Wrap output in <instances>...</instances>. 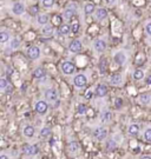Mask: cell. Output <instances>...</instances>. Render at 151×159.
Instances as JSON below:
<instances>
[{"label":"cell","mask_w":151,"mask_h":159,"mask_svg":"<svg viewBox=\"0 0 151 159\" xmlns=\"http://www.w3.org/2000/svg\"><path fill=\"white\" fill-rule=\"evenodd\" d=\"M51 134V129L50 127H44V129H41V131H40V136L41 137H48Z\"/></svg>","instance_id":"4316f807"},{"label":"cell","mask_w":151,"mask_h":159,"mask_svg":"<svg viewBox=\"0 0 151 159\" xmlns=\"http://www.w3.org/2000/svg\"><path fill=\"white\" fill-rule=\"evenodd\" d=\"M48 22V15L47 14H41L38 17V24L40 25H46Z\"/></svg>","instance_id":"7402d4cb"},{"label":"cell","mask_w":151,"mask_h":159,"mask_svg":"<svg viewBox=\"0 0 151 159\" xmlns=\"http://www.w3.org/2000/svg\"><path fill=\"white\" fill-rule=\"evenodd\" d=\"M73 14H74V11H73L72 8H66V9L64 11L63 17H64V19H65V20H70V19H72Z\"/></svg>","instance_id":"ffe728a7"},{"label":"cell","mask_w":151,"mask_h":159,"mask_svg":"<svg viewBox=\"0 0 151 159\" xmlns=\"http://www.w3.org/2000/svg\"><path fill=\"white\" fill-rule=\"evenodd\" d=\"M33 76H34V78H37V79H41V78H44V77L46 76V73H45V70H44V69L38 67V69L34 70Z\"/></svg>","instance_id":"2e32d148"},{"label":"cell","mask_w":151,"mask_h":159,"mask_svg":"<svg viewBox=\"0 0 151 159\" xmlns=\"http://www.w3.org/2000/svg\"><path fill=\"white\" fill-rule=\"evenodd\" d=\"M27 57L32 60H35L40 57V48L38 46H31L27 50Z\"/></svg>","instance_id":"277c9868"},{"label":"cell","mask_w":151,"mask_h":159,"mask_svg":"<svg viewBox=\"0 0 151 159\" xmlns=\"http://www.w3.org/2000/svg\"><path fill=\"white\" fill-rule=\"evenodd\" d=\"M7 86H8V82H7V80L4 79V78H1L0 79V90H6L7 88Z\"/></svg>","instance_id":"1f68e13d"},{"label":"cell","mask_w":151,"mask_h":159,"mask_svg":"<svg viewBox=\"0 0 151 159\" xmlns=\"http://www.w3.org/2000/svg\"><path fill=\"white\" fill-rule=\"evenodd\" d=\"M24 136L25 137H27V138H32L33 136H34V127L33 126H31V125H27V126H25L24 127Z\"/></svg>","instance_id":"4fadbf2b"},{"label":"cell","mask_w":151,"mask_h":159,"mask_svg":"<svg viewBox=\"0 0 151 159\" xmlns=\"http://www.w3.org/2000/svg\"><path fill=\"white\" fill-rule=\"evenodd\" d=\"M61 71L64 74H72L74 72V65L71 61H64L61 64Z\"/></svg>","instance_id":"8992f818"},{"label":"cell","mask_w":151,"mask_h":159,"mask_svg":"<svg viewBox=\"0 0 151 159\" xmlns=\"http://www.w3.org/2000/svg\"><path fill=\"white\" fill-rule=\"evenodd\" d=\"M82 48H83V44H82V41H80L79 39L72 40V41L70 43V45H69V50H70V52H72V53H79V52L82 51Z\"/></svg>","instance_id":"7a4b0ae2"},{"label":"cell","mask_w":151,"mask_h":159,"mask_svg":"<svg viewBox=\"0 0 151 159\" xmlns=\"http://www.w3.org/2000/svg\"><path fill=\"white\" fill-rule=\"evenodd\" d=\"M71 28H72V31H73L74 33H76V32H78V30H79V22H74V24L72 25V27H71Z\"/></svg>","instance_id":"e575fe53"},{"label":"cell","mask_w":151,"mask_h":159,"mask_svg":"<svg viewBox=\"0 0 151 159\" xmlns=\"http://www.w3.org/2000/svg\"><path fill=\"white\" fill-rule=\"evenodd\" d=\"M105 1H106L108 4H112V2H115L116 0H105Z\"/></svg>","instance_id":"ee69618b"},{"label":"cell","mask_w":151,"mask_h":159,"mask_svg":"<svg viewBox=\"0 0 151 159\" xmlns=\"http://www.w3.org/2000/svg\"><path fill=\"white\" fill-rule=\"evenodd\" d=\"M145 84H147V85H151V76H148V77H147Z\"/></svg>","instance_id":"ab89813d"},{"label":"cell","mask_w":151,"mask_h":159,"mask_svg":"<svg viewBox=\"0 0 151 159\" xmlns=\"http://www.w3.org/2000/svg\"><path fill=\"white\" fill-rule=\"evenodd\" d=\"M128 132H129L130 136H137L138 132H139V126L138 125H131V126H129Z\"/></svg>","instance_id":"44dd1931"},{"label":"cell","mask_w":151,"mask_h":159,"mask_svg":"<svg viewBox=\"0 0 151 159\" xmlns=\"http://www.w3.org/2000/svg\"><path fill=\"white\" fill-rule=\"evenodd\" d=\"M37 13V7H32L31 8V14H35Z\"/></svg>","instance_id":"60d3db41"},{"label":"cell","mask_w":151,"mask_h":159,"mask_svg":"<svg viewBox=\"0 0 151 159\" xmlns=\"http://www.w3.org/2000/svg\"><path fill=\"white\" fill-rule=\"evenodd\" d=\"M115 61H116L118 65H123V64L126 61V56H125V53H123V52H117V53L115 54Z\"/></svg>","instance_id":"8fae6325"},{"label":"cell","mask_w":151,"mask_h":159,"mask_svg":"<svg viewBox=\"0 0 151 159\" xmlns=\"http://www.w3.org/2000/svg\"><path fill=\"white\" fill-rule=\"evenodd\" d=\"M78 149H79V145H78V143L77 142H71L70 143V151L71 152H77L78 151Z\"/></svg>","instance_id":"83f0119b"},{"label":"cell","mask_w":151,"mask_h":159,"mask_svg":"<svg viewBox=\"0 0 151 159\" xmlns=\"http://www.w3.org/2000/svg\"><path fill=\"white\" fill-rule=\"evenodd\" d=\"M86 111H87L86 105H84V104H79V105H78V113H79V114H85Z\"/></svg>","instance_id":"f1b7e54d"},{"label":"cell","mask_w":151,"mask_h":159,"mask_svg":"<svg viewBox=\"0 0 151 159\" xmlns=\"http://www.w3.org/2000/svg\"><path fill=\"white\" fill-rule=\"evenodd\" d=\"M144 138H145V140H147L148 143H151V129H148V130L145 131Z\"/></svg>","instance_id":"d6a6232c"},{"label":"cell","mask_w":151,"mask_h":159,"mask_svg":"<svg viewBox=\"0 0 151 159\" xmlns=\"http://www.w3.org/2000/svg\"><path fill=\"white\" fill-rule=\"evenodd\" d=\"M93 47H95V50H96L97 52L102 53V52H104L105 48H106V43H105L104 40H102V39H98V40L95 41Z\"/></svg>","instance_id":"9c48e42d"},{"label":"cell","mask_w":151,"mask_h":159,"mask_svg":"<svg viewBox=\"0 0 151 159\" xmlns=\"http://www.w3.org/2000/svg\"><path fill=\"white\" fill-rule=\"evenodd\" d=\"M22 151H24V153H25V155H28V156H31V151H32V145H28V144L24 145V147H22Z\"/></svg>","instance_id":"f546056e"},{"label":"cell","mask_w":151,"mask_h":159,"mask_svg":"<svg viewBox=\"0 0 151 159\" xmlns=\"http://www.w3.org/2000/svg\"><path fill=\"white\" fill-rule=\"evenodd\" d=\"M93 136H95V138L97 139V140H104L105 138H106V136H108V131H106V129H104V127H97L96 130H95V132H93Z\"/></svg>","instance_id":"5b68a950"},{"label":"cell","mask_w":151,"mask_h":159,"mask_svg":"<svg viewBox=\"0 0 151 159\" xmlns=\"http://www.w3.org/2000/svg\"><path fill=\"white\" fill-rule=\"evenodd\" d=\"M6 73H7V76H12V73H13V69H12L11 66H8V67L6 69Z\"/></svg>","instance_id":"f35d334b"},{"label":"cell","mask_w":151,"mask_h":159,"mask_svg":"<svg viewBox=\"0 0 151 159\" xmlns=\"http://www.w3.org/2000/svg\"><path fill=\"white\" fill-rule=\"evenodd\" d=\"M19 45H20V41L18 39H12L11 40V47L12 48H17V47H19Z\"/></svg>","instance_id":"836d02e7"},{"label":"cell","mask_w":151,"mask_h":159,"mask_svg":"<svg viewBox=\"0 0 151 159\" xmlns=\"http://www.w3.org/2000/svg\"><path fill=\"white\" fill-rule=\"evenodd\" d=\"M0 159H8V158H7V156H4L2 155V156H0Z\"/></svg>","instance_id":"bcb514c9"},{"label":"cell","mask_w":151,"mask_h":159,"mask_svg":"<svg viewBox=\"0 0 151 159\" xmlns=\"http://www.w3.org/2000/svg\"><path fill=\"white\" fill-rule=\"evenodd\" d=\"M106 93H108V88H106L105 85H103V84L97 85V87H96V94H97L98 97L103 98V97L106 95Z\"/></svg>","instance_id":"30bf717a"},{"label":"cell","mask_w":151,"mask_h":159,"mask_svg":"<svg viewBox=\"0 0 151 159\" xmlns=\"http://www.w3.org/2000/svg\"><path fill=\"white\" fill-rule=\"evenodd\" d=\"M38 153V146L37 145H32V151H31V156H34Z\"/></svg>","instance_id":"d590c367"},{"label":"cell","mask_w":151,"mask_h":159,"mask_svg":"<svg viewBox=\"0 0 151 159\" xmlns=\"http://www.w3.org/2000/svg\"><path fill=\"white\" fill-rule=\"evenodd\" d=\"M110 81L113 84V85H121L122 84V76L121 74H113V76H111V78H110Z\"/></svg>","instance_id":"d6986e66"},{"label":"cell","mask_w":151,"mask_h":159,"mask_svg":"<svg viewBox=\"0 0 151 159\" xmlns=\"http://www.w3.org/2000/svg\"><path fill=\"white\" fill-rule=\"evenodd\" d=\"M144 78V72L142 70H136L134 72V79L135 80H141Z\"/></svg>","instance_id":"d4e9b609"},{"label":"cell","mask_w":151,"mask_h":159,"mask_svg":"<svg viewBox=\"0 0 151 159\" xmlns=\"http://www.w3.org/2000/svg\"><path fill=\"white\" fill-rule=\"evenodd\" d=\"M116 103H117V107H119V106H121V103H122V100H121V99H117V100H116Z\"/></svg>","instance_id":"7bdbcfd3"},{"label":"cell","mask_w":151,"mask_h":159,"mask_svg":"<svg viewBox=\"0 0 151 159\" xmlns=\"http://www.w3.org/2000/svg\"><path fill=\"white\" fill-rule=\"evenodd\" d=\"M139 101H141V104H143V105H148V104L151 101V95L150 94H148V93L141 94V97H139Z\"/></svg>","instance_id":"e0dca14e"},{"label":"cell","mask_w":151,"mask_h":159,"mask_svg":"<svg viewBox=\"0 0 151 159\" xmlns=\"http://www.w3.org/2000/svg\"><path fill=\"white\" fill-rule=\"evenodd\" d=\"M145 32H147L149 35H151V22H149V24L145 26Z\"/></svg>","instance_id":"74e56055"},{"label":"cell","mask_w":151,"mask_h":159,"mask_svg":"<svg viewBox=\"0 0 151 159\" xmlns=\"http://www.w3.org/2000/svg\"><path fill=\"white\" fill-rule=\"evenodd\" d=\"M116 147H117V144H116V142H115V140L110 139V140H108V142H106V149H108L109 151H113Z\"/></svg>","instance_id":"cb8c5ba5"},{"label":"cell","mask_w":151,"mask_h":159,"mask_svg":"<svg viewBox=\"0 0 151 159\" xmlns=\"http://www.w3.org/2000/svg\"><path fill=\"white\" fill-rule=\"evenodd\" d=\"M9 40V34L7 32H1L0 33V43L1 44H5Z\"/></svg>","instance_id":"484cf974"},{"label":"cell","mask_w":151,"mask_h":159,"mask_svg":"<svg viewBox=\"0 0 151 159\" xmlns=\"http://www.w3.org/2000/svg\"><path fill=\"white\" fill-rule=\"evenodd\" d=\"M142 159H151V157H150V156H143V157H142Z\"/></svg>","instance_id":"f6af8a7d"},{"label":"cell","mask_w":151,"mask_h":159,"mask_svg":"<svg viewBox=\"0 0 151 159\" xmlns=\"http://www.w3.org/2000/svg\"><path fill=\"white\" fill-rule=\"evenodd\" d=\"M45 99L51 103V104H54L56 101H58V92L53 88H48L46 92H45Z\"/></svg>","instance_id":"6da1fadb"},{"label":"cell","mask_w":151,"mask_h":159,"mask_svg":"<svg viewBox=\"0 0 151 159\" xmlns=\"http://www.w3.org/2000/svg\"><path fill=\"white\" fill-rule=\"evenodd\" d=\"M54 5V0H43V6L46 8H50Z\"/></svg>","instance_id":"4dcf8cb0"},{"label":"cell","mask_w":151,"mask_h":159,"mask_svg":"<svg viewBox=\"0 0 151 159\" xmlns=\"http://www.w3.org/2000/svg\"><path fill=\"white\" fill-rule=\"evenodd\" d=\"M53 22H54V24H57V25H59V24L61 22V18H60L59 15H56V17L53 18Z\"/></svg>","instance_id":"8d00e7d4"},{"label":"cell","mask_w":151,"mask_h":159,"mask_svg":"<svg viewBox=\"0 0 151 159\" xmlns=\"http://www.w3.org/2000/svg\"><path fill=\"white\" fill-rule=\"evenodd\" d=\"M41 32H43V34L45 35V37H51L52 34H53V27L52 26H44L43 27V30H41Z\"/></svg>","instance_id":"ac0fdd59"},{"label":"cell","mask_w":151,"mask_h":159,"mask_svg":"<svg viewBox=\"0 0 151 159\" xmlns=\"http://www.w3.org/2000/svg\"><path fill=\"white\" fill-rule=\"evenodd\" d=\"M91 97H92V92H91V91H89V92L86 93V98H87V99H90Z\"/></svg>","instance_id":"b9f144b4"},{"label":"cell","mask_w":151,"mask_h":159,"mask_svg":"<svg viewBox=\"0 0 151 159\" xmlns=\"http://www.w3.org/2000/svg\"><path fill=\"white\" fill-rule=\"evenodd\" d=\"M47 107H48V105L44 100H40V101H38L35 104V110H37V112L39 114H45V112L47 111Z\"/></svg>","instance_id":"ba28073f"},{"label":"cell","mask_w":151,"mask_h":159,"mask_svg":"<svg viewBox=\"0 0 151 159\" xmlns=\"http://www.w3.org/2000/svg\"><path fill=\"white\" fill-rule=\"evenodd\" d=\"M100 119H102V121H109V120L111 119V112H110V111L102 112V114H100Z\"/></svg>","instance_id":"603a6c76"},{"label":"cell","mask_w":151,"mask_h":159,"mask_svg":"<svg viewBox=\"0 0 151 159\" xmlns=\"http://www.w3.org/2000/svg\"><path fill=\"white\" fill-rule=\"evenodd\" d=\"M71 31H72V28H71V26H70V25H67V24L61 25V26H60V28H59V33H60L61 35H67Z\"/></svg>","instance_id":"9a60e30c"},{"label":"cell","mask_w":151,"mask_h":159,"mask_svg":"<svg viewBox=\"0 0 151 159\" xmlns=\"http://www.w3.org/2000/svg\"><path fill=\"white\" fill-rule=\"evenodd\" d=\"M86 82H87V78H86V76L85 74H77L76 77H74V79H73V84H74V86L76 87H78V88H82V87H84L85 85H86Z\"/></svg>","instance_id":"3957f363"},{"label":"cell","mask_w":151,"mask_h":159,"mask_svg":"<svg viewBox=\"0 0 151 159\" xmlns=\"http://www.w3.org/2000/svg\"><path fill=\"white\" fill-rule=\"evenodd\" d=\"M95 14H96V18L98 20H104L108 17V12H106L105 8H97L96 12H95Z\"/></svg>","instance_id":"7c38bea8"},{"label":"cell","mask_w":151,"mask_h":159,"mask_svg":"<svg viewBox=\"0 0 151 159\" xmlns=\"http://www.w3.org/2000/svg\"><path fill=\"white\" fill-rule=\"evenodd\" d=\"M95 5L93 4H91V2H87V4H85V6H84V13L86 14V15H90V14H92V13H95Z\"/></svg>","instance_id":"5bb4252c"},{"label":"cell","mask_w":151,"mask_h":159,"mask_svg":"<svg viewBox=\"0 0 151 159\" xmlns=\"http://www.w3.org/2000/svg\"><path fill=\"white\" fill-rule=\"evenodd\" d=\"M12 12L13 14L15 15H21L25 13V6L22 2H15L13 6H12Z\"/></svg>","instance_id":"52a82bcc"}]
</instances>
